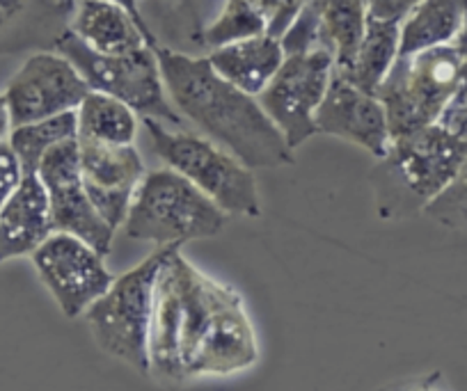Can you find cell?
I'll use <instances>...</instances> for the list:
<instances>
[{
	"label": "cell",
	"mask_w": 467,
	"mask_h": 391,
	"mask_svg": "<svg viewBox=\"0 0 467 391\" xmlns=\"http://www.w3.org/2000/svg\"><path fill=\"white\" fill-rule=\"evenodd\" d=\"M147 348L150 376L163 382L234 376L259 359L239 291L192 266L182 247L165 259L156 280Z\"/></svg>",
	"instance_id": "cell-1"
},
{
	"label": "cell",
	"mask_w": 467,
	"mask_h": 391,
	"mask_svg": "<svg viewBox=\"0 0 467 391\" xmlns=\"http://www.w3.org/2000/svg\"><path fill=\"white\" fill-rule=\"evenodd\" d=\"M154 48L170 101L202 136L250 170H275L294 163V149L257 97L224 80L206 56L168 46Z\"/></svg>",
	"instance_id": "cell-2"
},
{
	"label": "cell",
	"mask_w": 467,
	"mask_h": 391,
	"mask_svg": "<svg viewBox=\"0 0 467 391\" xmlns=\"http://www.w3.org/2000/svg\"><path fill=\"white\" fill-rule=\"evenodd\" d=\"M465 156L467 140L442 121L392 138L371 172L380 218L408 220L424 213L451 186Z\"/></svg>",
	"instance_id": "cell-3"
},
{
	"label": "cell",
	"mask_w": 467,
	"mask_h": 391,
	"mask_svg": "<svg viewBox=\"0 0 467 391\" xmlns=\"http://www.w3.org/2000/svg\"><path fill=\"white\" fill-rule=\"evenodd\" d=\"M227 218L209 195L165 165L145 174L122 229L131 241L182 247L191 241L218 236Z\"/></svg>",
	"instance_id": "cell-4"
},
{
	"label": "cell",
	"mask_w": 467,
	"mask_h": 391,
	"mask_svg": "<svg viewBox=\"0 0 467 391\" xmlns=\"http://www.w3.org/2000/svg\"><path fill=\"white\" fill-rule=\"evenodd\" d=\"M179 245H165L145 261L117 275L110 289L83 314L99 348L110 357L150 376V325L156 280L165 259Z\"/></svg>",
	"instance_id": "cell-5"
},
{
	"label": "cell",
	"mask_w": 467,
	"mask_h": 391,
	"mask_svg": "<svg viewBox=\"0 0 467 391\" xmlns=\"http://www.w3.org/2000/svg\"><path fill=\"white\" fill-rule=\"evenodd\" d=\"M142 126L154 154L209 195L224 213L245 218L262 215V197L254 172L236 156L202 133L170 130L154 119H142Z\"/></svg>",
	"instance_id": "cell-6"
},
{
	"label": "cell",
	"mask_w": 467,
	"mask_h": 391,
	"mask_svg": "<svg viewBox=\"0 0 467 391\" xmlns=\"http://www.w3.org/2000/svg\"><path fill=\"white\" fill-rule=\"evenodd\" d=\"M461 89V56L453 44L399 56L376 97L388 112L389 138L438 124Z\"/></svg>",
	"instance_id": "cell-7"
},
{
	"label": "cell",
	"mask_w": 467,
	"mask_h": 391,
	"mask_svg": "<svg viewBox=\"0 0 467 391\" xmlns=\"http://www.w3.org/2000/svg\"><path fill=\"white\" fill-rule=\"evenodd\" d=\"M56 51L80 71L92 92L108 94L127 103L140 119H154L170 126H183L186 121L165 92L154 46H142L122 56H103L67 33L57 42Z\"/></svg>",
	"instance_id": "cell-8"
},
{
	"label": "cell",
	"mask_w": 467,
	"mask_h": 391,
	"mask_svg": "<svg viewBox=\"0 0 467 391\" xmlns=\"http://www.w3.org/2000/svg\"><path fill=\"white\" fill-rule=\"evenodd\" d=\"M332 74L335 57L326 48L286 53L277 74L257 97L294 151L317 136V110Z\"/></svg>",
	"instance_id": "cell-9"
},
{
	"label": "cell",
	"mask_w": 467,
	"mask_h": 391,
	"mask_svg": "<svg viewBox=\"0 0 467 391\" xmlns=\"http://www.w3.org/2000/svg\"><path fill=\"white\" fill-rule=\"evenodd\" d=\"M30 259L67 318L83 316L115 280L106 256L74 233H51Z\"/></svg>",
	"instance_id": "cell-10"
},
{
	"label": "cell",
	"mask_w": 467,
	"mask_h": 391,
	"mask_svg": "<svg viewBox=\"0 0 467 391\" xmlns=\"http://www.w3.org/2000/svg\"><path fill=\"white\" fill-rule=\"evenodd\" d=\"M92 92L80 71L57 51L30 53L7 83L5 101L12 129L30 121L76 112Z\"/></svg>",
	"instance_id": "cell-11"
},
{
	"label": "cell",
	"mask_w": 467,
	"mask_h": 391,
	"mask_svg": "<svg viewBox=\"0 0 467 391\" xmlns=\"http://www.w3.org/2000/svg\"><path fill=\"white\" fill-rule=\"evenodd\" d=\"M37 174L47 188L56 232L74 233L89 242L94 250L101 252L103 256L110 254L115 229L99 215L97 206L92 204L88 190H85L78 140L71 138V140L53 147L39 163Z\"/></svg>",
	"instance_id": "cell-12"
},
{
	"label": "cell",
	"mask_w": 467,
	"mask_h": 391,
	"mask_svg": "<svg viewBox=\"0 0 467 391\" xmlns=\"http://www.w3.org/2000/svg\"><path fill=\"white\" fill-rule=\"evenodd\" d=\"M78 140V138H76ZM80 172L85 190L99 215L112 229H122L133 195L147 170L136 145H101L78 140Z\"/></svg>",
	"instance_id": "cell-13"
},
{
	"label": "cell",
	"mask_w": 467,
	"mask_h": 391,
	"mask_svg": "<svg viewBox=\"0 0 467 391\" xmlns=\"http://www.w3.org/2000/svg\"><path fill=\"white\" fill-rule=\"evenodd\" d=\"M317 133L339 138L369 151L376 160L389 147L388 112L376 94L365 92L335 71L317 110Z\"/></svg>",
	"instance_id": "cell-14"
},
{
	"label": "cell",
	"mask_w": 467,
	"mask_h": 391,
	"mask_svg": "<svg viewBox=\"0 0 467 391\" xmlns=\"http://www.w3.org/2000/svg\"><path fill=\"white\" fill-rule=\"evenodd\" d=\"M71 15L74 0H0V57L56 51Z\"/></svg>",
	"instance_id": "cell-15"
},
{
	"label": "cell",
	"mask_w": 467,
	"mask_h": 391,
	"mask_svg": "<svg viewBox=\"0 0 467 391\" xmlns=\"http://www.w3.org/2000/svg\"><path fill=\"white\" fill-rule=\"evenodd\" d=\"M56 233L47 188L37 172L24 179L0 211V266L16 256H30Z\"/></svg>",
	"instance_id": "cell-16"
},
{
	"label": "cell",
	"mask_w": 467,
	"mask_h": 391,
	"mask_svg": "<svg viewBox=\"0 0 467 391\" xmlns=\"http://www.w3.org/2000/svg\"><path fill=\"white\" fill-rule=\"evenodd\" d=\"M69 33L103 56H122L142 46H156L150 30L115 0H74Z\"/></svg>",
	"instance_id": "cell-17"
},
{
	"label": "cell",
	"mask_w": 467,
	"mask_h": 391,
	"mask_svg": "<svg viewBox=\"0 0 467 391\" xmlns=\"http://www.w3.org/2000/svg\"><path fill=\"white\" fill-rule=\"evenodd\" d=\"M223 0H138L142 24L156 39V46L204 56V30Z\"/></svg>",
	"instance_id": "cell-18"
},
{
	"label": "cell",
	"mask_w": 467,
	"mask_h": 391,
	"mask_svg": "<svg viewBox=\"0 0 467 391\" xmlns=\"http://www.w3.org/2000/svg\"><path fill=\"white\" fill-rule=\"evenodd\" d=\"M206 57L224 80L253 97H259L268 87L273 76L277 74L286 53L280 37L264 33L257 37L244 39V42L213 48L206 53Z\"/></svg>",
	"instance_id": "cell-19"
},
{
	"label": "cell",
	"mask_w": 467,
	"mask_h": 391,
	"mask_svg": "<svg viewBox=\"0 0 467 391\" xmlns=\"http://www.w3.org/2000/svg\"><path fill=\"white\" fill-rule=\"evenodd\" d=\"M317 12L318 46L335 57L337 71H348L365 37L369 0H307Z\"/></svg>",
	"instance_id": "cell-20"
},
{
	"label": "cell",
	"mask_w": 467,
	"mask_h": 391,
	"mask_svg": "<svg viewBox=\"0 0 467 391\" xmlns=\"http://www.w3.org/2000/svg\"><path fill=\"white\" fill-rule=\"evenodd\" d=\"M467 21V0H421L403 19L399 56L453 44Z\"/></svg>",
	"instance_id": "cell-21"
},
{
	"label": "cell",
	"mask_w": 467,
	"mask_h": 391,
	"mask_svg": "<svg viewBox=\"0 0 467 391\" xmlns=\"http://www.w3.org/2000/svg\"><path fill=\"white\" fill-rule=\"evenodd\" d=\"M78 140L101 145H136L140 117L127 103L101 92H89L76 110Z\"/></svg>",
	"instance_id": "cell-22"
},
{
	"label": "cell",
	"mask_w": 467,
	"mask_h": 391,
	"mask_svg": "<svg viewBox=\"0 0 467 391\" xmlns=\"http://www.w3.org/2000/svg\"><path fill=\"white\" fill-rule=\"evenodd\" d=\"M399 44H401V28L399 24L371 19L367 21L365 37L356 53V60L348 71H339L341 76L356 83L365 92L376 94V89L388 78L389 69L399 60ZM337 71V69H335Z\"/></svg>",
	"instance_id": "cell-23"
},
{
	"label": "cell",
	"mask_w": 467,
	"mask_h": 391,
	"mask_svg": "<svg viewBox=\"0 0 467 391\" xmlns=\"http://www.w3.org/2000/svg\"><path fill=\"white\" fill-rule=\"evenodd\" d=\"M76 136H78L76 112H65V115L48 117V119L15 126L7 136V142L15 149L24 172H37L39 163L53 147Z\"/></svg>",
	"instance_id": "cell-24"
},
{
	"label": "cell",
	"mask_w": 467,
	"mask_h": 391,
	"mask_svg": "<svg viewBox=\"0 0 467 391\" xmlns=\"http://www.w3.org/2000/svg\"><path fill=\"white\" fill-rule=\"evenodd\" d=\"M440 121L447 124L449 129L458 130L467 140V103H453V106H449V110L444 112V117ZM424 215L447 229L467 232V156L451 186L438 200H433L426 206Z\"/></svg>",
	"instance_id": "cell-25"
},
{
	"label": "cell",
	"mask_w": 467,
	"mask_h": 391,
	"mask_svg": "<svg viewBox=\"0 0 467 391\" xmlns=\"http://www.w3.org/2000/svg\"><path fill=\"white\" fill-rule=\"evenodd\" d=\"M264 33H268L266 16L254 10L248 0H223V5L209 21L204 37H202L204 56L213 48L244 42V39L257 37Z\"/></svg>",
	"instance_id": "cell-26"
},
{
	"label": "cell",
	"mask_w": 467,
	"mask_h": 391,
	"mask_svg": "<svg viewBox=\"0 0 467 391\" xmlns=\"http://www.w3.org/2000/svg\"><path fill=\"white\" fill-rule=\"evenodd\" d=\"M21 179H24V168H21L19 159H16L10 142L3 140L0 142V211L7 204L12 192L16 190Z\"/></svg>",
	"instance_id": "cell-27"
},
{
	"label": "cell",
	"mask_w": 467,
	"mask_h": 391,
	"mask_svg": "<svg viewBox=\"0 0 467 391\" xmlns=\"http://www.w3.org/2000/svg\"><path fill=\"white\" fill-rule=\"evenodd\" d=\"M421 0H369V16L389 24H403L408 15L420 5Z\"/></svg>",
	"instance_id": "cell-28"
},
{
	"label": "cell",
	"mask_w": 467,
	"mask_h": 391,
	"mask_svg": "<svg viewBox=\"0 0 467 391\" xmlns=\"http://www.w3.org/2000/svg\"><path fill=\"white\" fill-rule=\"evenodd\" d=\"M383 391H449V389L444 386L442 376H440V373H429V376L394 382V385L385 386Z\"/></svg>",
	"instance_id": "cell-29"
},
{
	"label": "cell",
	"mask_w": 467,
	"mask_h": 391,
	"mask_svg": "<svg viewBox=\"0 0 467 391\" xmlns=\"http://www.w3.org/2000/svg\"><path fill=\"white\" fill-rule=\"evenodd\" d=\"M453 46L458 48V56H461V89H458V97L453 98V103H467V21Z\"/></svg>",
	"instance_id": "cell-30"
},
{
	"label": "cell",
	"mask_w": 467,
	"mask_h": 391,
	"mask_svg": "<svg viewBox=\"0 0 467 391\" xmlns=\"http://www.w3.org/2000/svg\"><path fill=\"white\" fill-rule=\"evenodd\" d=\"M248 3L254 7V10L262 12V15L266 16L268 24L275 19V15L280 12V7H282V0H248Z\"/></svg>",
	"instance_id": "cell-31"
},
{
	"label": "cell",
	"mask_w": 467,
	"mask_h": 391,
	"mask_svg": "<svg viewBox=\"0 0 467 391\" xmlns=\"http://www.w3.org/2000/svg\"><path fill=\"white\" fill-rule=\"evenodd\" d=\"M12 130V121H10V110H7V101L5 94H0V142L5 140L10 136Z\"/></svg>",
	"instance_id": "cell-32"
},
{
	"label": "cell",
	"mask_w": 467,
	"mask_h": 391,
	"mask_svg": "<svg viewBox=\"0 0 467 391\" xmlns=\"http://www.w3.org/2000/svg\"><path fill=\"white\" fill-rule=\"evenodd\" d=\"M115 3H119V5H124V7H127V10L131 12V15L136 16V19L140 21V24H142V19H140V12H138V0H115ZM142 26H145V24H142ZM145 28H147V26H145ZM150 35H151V33H150ZM154 42H156V39H154Z\"/></svg>",
	"instance_id": "cell-33"
}]
</instances>
